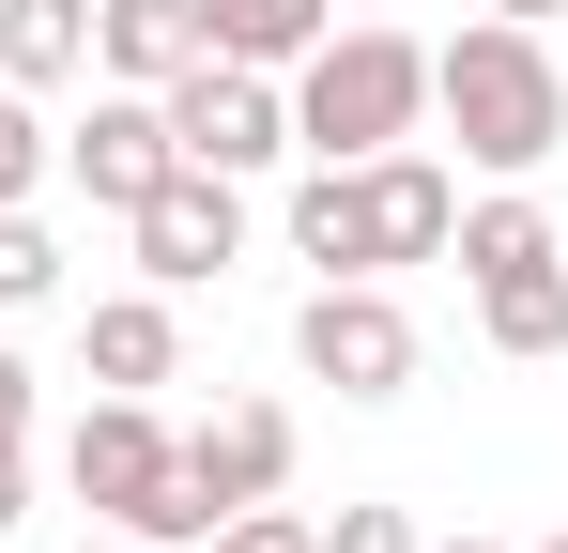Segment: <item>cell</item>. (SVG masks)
<instances>
[{
    "instance_id": "cell-26",
    "label": "cell",
    "mask_w": 568,
    "mask_h": 553,
    "mask_svg": "<svg viewBox=\"0 0 568 553\" xmlns=\"http://www.w3.org/2000/svg\"><path fill=\"white\" fill-rule=\"evenodd\" d=\"M354 16H369V0H354Z\"/></svg>"
},
{
    "instance_id": "cell-20",
    "label": "cell",
    "mask_w": 568,
    "mask_h": 553,
    "mask_svg": "<svg viewBox=\"0 0 568 553\" xmlns=\"http://www.w3.org/2000/svg\"><path fill=\"white\" fill-rule=\"evenodd\" d=\"M0 446H31V354L0 339Z\"/></svg>"
},
{
    "instance_id": "cell-8",
    "label": "cell",
    "mask_w": 568,
    "mask_h": 553,
    "mask_svg": "<svg viewBox=\"0 0 568 553\" xmlns=\"http://www.w3.org/2000/svg\"><path fill=\"white\" fill-rule=\"evenodd\" d=\"M170 170H185V139H170V108H154V92H123V78H108L93 108L62 123V184H78L93 215H139V200H154Z\"/></svg>"
},
{
    "instance_id": "cell-24",
    "label": "cell",
    "mask_w": 568,
    "mask_h": 553,
    "mask_svg": "<svg viewBox=\"0 0 568 553\" xmlns=\"http://www.w3.org/2000/svg\"><path fill=\"white\" fill-rule=\"evenodd\" d=\"M415 553H507V539H415Z\"/></svg>"
},
{
    "instance_id": "cell-1",
    "label": "cell",
    "mask_w": 568,
    "mask_h": 553,
    "mask_svg": "<svg viewBox=\"0 0 568 553\" xmlns=\"http://www.w3.org/2000/svg\"><path fill=\"white\" fill-rule=\"evenodd\" d=\"M430 123L462 139V170L538 184V170L568 154V78H554V47H538L523 16H476V31H446V47H430Z\"/></svg>"
},
{
    "instance_id": "cell-13",
    "label": "cell",
    "mask_w": 568,
    "mask_h": 553,
    "mask_svg": "<svg viewBox=\"0 0 568 553\" xmlns=\"http://www.w3.org/2000/svg\"><path fill=\"white\" fill-rule=\"evenodd\" d=\"M446 262H462V292H491V276H538V262H568V231L538 215V200H523V184H491V200H462Z\"/></svg>"
},
{
    "instance_id": "cell-14",
    "label": "cell",
    "mask_w": 568,
    "mask_h": 553,
    "mask_svg": "<svg viewBox=\"0 0 568 553\" xmlns=\"http://www.w3.org/2000/svg\"><path fill=\"white\" fill-rule=\"evenodd\" d=\"M0 78L16 92H78L93 78V0H0Z\"/></svg>"
},
{
    "instance_id": "cell-17",
    "label": "cell",
    "mask_w": 568,
    "mask_h": 553,
    "mask_svg": "<svg viewBox=\"0 0 568 553\" xmlns=\"http://www.w3.org/2000/svg\"><path fill=\"white\" fill-rule=\"evenodd\" d=\"M47 170H62V139H47V92H16V78H0V200H31Z\"/></svg>"
},
{
    "instance_id": "cell-3",
    "label": "cell",
    "mask_w": 568,
    "mask_h": 553,
    "mask_svg": "<svg viewBox=\"0 0 568 553\" xmlns=\"http://www.w3.org/2000/svg\"><path fill=\"white\" fill-rule=\"evenodd\" d=\"M292 492V400H215L200 431H170V507H154V553H200L231 507Z\"/></svg>"
},
{
    "instance_id": "cell-25",
    "label": "cell",
    "mask_w": 568,
    "mask_h": 553,
    "mask_svg": "<svg viewBox=\"0 0 568 553\" xmlns=\"http://www.w3.org/2000/svg\"><path fill=\"white\" fill-rule=\"evenodd\" d=\"M538 553H568V523H554V539H538Z\"/></svg>"
},
{
    "instance_id": "cell-9",
    "label": "cell",
    "mask_w": 568,
    "mask_h": 553,
    "mask_svg": "<svg viewBox=\"0 0 568 553\" xmlns=\"http://www.w3.org/2000/svg\"><path fill=\"white\" fill-rule=\"evenodd\" d=\"M123 231H139V276H154V292H200V276L246 262V184L231 170H170Z\"/></svg>"
},
{
    "instance_id": "cell-12",
    "label": "cell",
    "mask_w": 568,
    "mask_h": 553,
    "mask_svg": "<svg viewBox=\"0 0 568 553\" xmlns=\"http://www.w3.org/2000/svg\"><path fill=\"white\" fill-rule=\"evenodd\" d=\"M185 62H200V16H185V0H93V78L170 92Z\"/></svg>"
},
{
    "instance_id": "cell-5",
    "label": "cell",
    "mask_w": 568,
    "mask_h": 553,
    "mask_svg": "<svg viewBox=\"0 0 568 553\" xmlns=\"http://www.w3.org/2000/svg\"><path fill=\"white\" fill-rule=\"evenodd\" d=\"M62 492H78L93 523H123V539H154V507H170V415L123 400V384H93L78 431H62Z\"/></svg>"
},
{
    "instance_id": "cell-10",
    "label": "cell",
    "mask_w": 568,
    "mask_h": 553,
    "mask_svg": "<svg viewBox=\"0 0 568 553\" xmlns=\"http://www.w3.org/2000/svg\"><path fill=\"white\" fill-rule=\"evenodd\" d=\"M78 369L123 384V400L185 384V323H170V292H154V276H139V292H93V308H78Z\"/></svg>"
},
{
    "instance_id": "cell-6",
    "label": "cell",
    "mask_w": 568,
    "mask_h": 553,
    "mask_svg": "<svg viewBox=\"0 0 568 553\" xmlns=\"http://www.w3.org/2000/svg\"><path fill=\"white\" fill-rule=\"evenodd\" d=\"M154 108H170V139H185V170H231V184H262L292 154V92L262 78V62H215V47H200L185 78L154 92Z\"/></svg>"
},
{
    "instance_id": "cell-16",
    "label": "cell",
    "mask_w": 568,
    "mask_h": 553,
    "mask_svg": "<svg viewBox=\"0 0 568 553\" xmlns=\"http://www.w3.org/2000/svg\"><path fill=\"white\" fill-rule=\"evenodd\" d=\"M47 292H62V231L31 200H0V308H47Z\"/></svg>"
},
{
    "instance_id": "cell-19",
    "label": "cell",
    "mask_w": 568,
    "mask_h": 553,
    "mask_svg": "<svg viewBox=\"0 0 568 553\" xmlns=\"http://www.w3.org/2000/svg\"><path fill=\"white\" fill-rule=\"evenodd\" d=\"M323 553H415V507H338Z\"/></svg>"
},
{
    "instance_id": "cell-7",
    "label": "cell",
    "mask_w": 568,
    "mask_h": 553,
    "mask_svg": "<svg viewBox=\"0 0 568 553\" xmlns=\"http://www.w3.org/2000/svg\"><path fill=\"white\" fill-rule=\"evenodd\" d=\"M354 276H399V262H446V231H462V170L430 154V139H399V154H354Z\"/></svg>"
},
{
    "instance_id": "cell-18",
    "label": "cell",
    "mask_w": 568,
    "mask_h": 553,
    "mask_svg": "<svg viewBox=\"0 0 568 553\" xmlns=\"http://www.w3.org/2000/svg\"><path fill=\"white\" fill-rule=\"evenodd\" d=\"M200 553H323V523H292L277 492H262V507H231V523H215Z\"/></svg>"
},
{
    "instance_id": "cell-22",
    "label": "cell",
    "mask_w": 568,
    "mask_h": 553,
    "mask_svg": "<svg viewBox=\"0 0 568 553\" xmlns=\"http://www.w3.org/2000/svg\"><path fill=\"white\" fill-rule=\"evenodd\" d=\"M78 553H154V539H123V523H93V539H78Z\"/></svg>"
},
{
    "instance_id": "cell-4",
    "label": "cell",
    "mask_w": 568,
    "mask_h": 553,
    "mask_svg": "<svg viewBox=\"0 0 568 553\" xmlns=\"http://www.w3.org/2000/svg\"><path fill=\"white\" fill-rule=\"evenodd\" d=\"M292 369L338 384V400H399V384H415V308H399V276H307Z\"/></svg>"
},
{
    "instance_id": "cell-21",
    "label": "cell",
    "mask_w": 568,
    "mask_h": 553,
    "mask_svg": "<svg viewBox=\"0 0 568 553\" xmlns=\"http://www.w3.org/2000/svg\"><path fill=\"white\" fill-rule=\"evenodd\" d=\"M31 523V446H0V539Z\"/></svg>"
},
{
    "instance_id": "cell-23",
    "label": "cell",
    "mask_w": 568,
    "mask_h": 553,
    "mask_svg": "<svg viewBox=\"0 0 568 553\" xmlns=\"http://www.w3.org/2000/svg\"><path fill=\"white\" fill-rule=\"evenodd\" d=\"M491 16H523V31H538V16H568V0H491Z\"/></svg>"
},
{
    "instance_id": "cell-11",
    "label": "cell",
    "mask_w": 568,
    "mask_h": 553,
    "mask_svg": "<svg viewBox=\"0 0 568 553\" xmlns=\"http://www.w3.org/2000/svg\"><path fill=\"white\" fill-rule=\"evenodd\" d=\"M185 16H200V47H215V62H262V78H292V62H307V47H323L354 0H185Z\"/></svg>"
},
{
    "instance_id": "cell-2",
    "label": "cell",
    "mask_w": 568,
    "mask_h": 553,
    "mask_svg": "<svg viewBox=\"0 0 568 553\" xmlns=\"http://www.w3.org/2000/svg\"><path fill=\"white\" fill-rule=\"evenodd\" d=\"M277 92H292V154L354 170V154H399V139L430 123V47H415V31H384V16H338Z\"/></svg>"
},
{
    "instance_id": "cell-15",
    "label": "cell",
    "mask_w": 568,
    "mask_h": 553,
    "mask_svg": "<svg viewBox=\"0 0 568 553\" xmlns=\"http://www.w3.org/2000/svg\"><path fill=\"white\" fill-rule=\"evenodd\" d=\"M476 339H491V354H568V262H538V276H491V292H476Z\"/></svg>"
}]
</instances>
